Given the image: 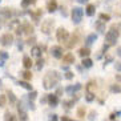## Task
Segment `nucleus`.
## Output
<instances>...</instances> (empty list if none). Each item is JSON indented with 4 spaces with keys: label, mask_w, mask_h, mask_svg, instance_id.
Here are the masks:
<instances>
[{
    "label": "nucleus",
    "mask_w": 121,
    "mask_h": 121,
    "mask_svg": "<svg viewBox=\"0 0 121 121\" xmlns=\"http://www.w3.org/2000/svg\"><path fill=\"white\" fill-rule=\"evenodd\" d=\"M60 75H59V72L56 71H49L44 76L43 78V85L45 89H52L53 86H56V84H59L60 81Z\"/></svg>",
    "instance_id": "obj_1"
},
{
    "label": "nucleus",
    "mask_w": 121,
    "mask_h": 121,
    "mask_svg": "<svg viewBox=\"0 0 121 121\" xmlns=\"http://www.w3.org/2000/svg\"><path fill=\"white\" fill-rule=\"evenodd\" d=\"M53 27H55V20L53 19H47L41 23V32L44 35H49L52 31H53Z\"/></svg>",
    "instance_id": "obj_2"
},
{
    "label": "nucleus",
    "mask_w": 121,
    "mask_h": 121,
    "mask_svg": "<svg viewBox=\"0 0 121 121\" xmlns=\"http://www.w3.org/2000/svg\"><path fill=\"white\" fill-rule=\"evenodd\" d=\"M118 39V31H116V27H112L110 31H108L107 35H105V40H107L109 44H114Z\"/></svg>",
    "instance_id": "obj_3"
},
{
    "label": "nucleus",
    "mask_w": 121,
    "mask_h": 121,
    "mask_svg": "<svg viewBox=\"0 0 121 121\" xmlns=\"http://www.w3.org/2000/svg\"><path fill=\"white\" fill-rule=\"evenodd\" d=\"M82 15H84L82 8L73 7V9H72V22L75 23V24H78L82 20Z\"/></svg>",
    "instance_id": "obj_4"
},
{
    "label": "nucleus",
    "mask_w": 121,
    "mask_h": 121,
    "mask_svg": "<svg viewBox=\"0 0 121 121\" xmlns=\"http://www.w3.org/2000/svg\"><path fill=\"white\" fill-rule=\"evenodd\" d=\"M56 39L57 41H60V43H67L68 39H69V33H68V31L65 28H59L56 31Z\"/></svg>",
    "instance_id": "obj_5"
},
{
    "label": "nucleus",
    "mask_w": 121,
    "mask_h": 121,
    "mask_svg": "<svg viewBox=\"0 0 121 121\" xmlns=\"http://www.w3.org/2000/svg\"><path fill=\"white\" fill-rule=\"evenodd\" d=\"M80 29H77L76 32H73V35L71 36V39L68 40V43H67V47L69 48V49H72L73 47L77 45V43L80 41V32H78Z\"/></svg>",
    "instance_id": "obj_6"
},
{
    "label": "nucleus",
    "mask_w": 121,
    "mask_h": 121,
    "mask_svg": "<svg viewBox=\"0 0 121 121\" xmlns=\"http://www.w3.org/2000/svg\"><path fill=\"white\" fill-rule=\"evenodd\" d=\"M13 43V35L12 33H4L1 37H0V44L3 47H9Z\"/></svg>",
    "instance_id": "obj_7"
},
{
    "label": "nucleus",
    "mask_w": 121,
    "mask_h": 121,
    "mask_svg": "<svg viewBox=\"0 0 121 121\" xmlns=\"http://www.w3.org/2000/svg\"><path fill=\"white\" fill-rule=\"evenodd\" d=\"M51 55L55 57V59H61L63 57V48L60 45H53L51 48Z\"/></svg>",
    "instance_id": "obj_8"
},
{
    "label": "nucleus",
    "mask_w": 121,
    "mask_h": 121,
    "mask_svg": "<svg viewBox=\"0 0 121 121\" xmlns=\"http://www.w3.org/2000/svg\"><path fill=\"white\" fill-rule=\"evenodd\" d=\"M17 112H19V116H20V120H22V121H27L28 116H27V110H25L24 104H23V103H19V105H17Z\"/></svg>",
    "instance_id": "obj_9"
},
{
    "label": "nucleus",
    "mask_w": 121,
    "mask_h": 121,
    "mask_svg": "<svg viewBox=\"0 0 121 121\" xmlns=\"http://www.w3.org/2000/svg\"><path fill=\"white\" fill-rule=\"evenodd\" d=\"M47 100H48V104L51 107H56L59 104V99H57V95L56 93H52V95H48L47 96Z\"/></svg>",
    "instance_id": "obj_10"
},
{
    "label": "nucleus",
    "mask_w": 121,
    "mask_h": 121,
    "mask_svg": "<svg viewBox=\"0 0 121 121\" xmlns=\"http://www.w3.org/2000/svg\"><path fill=\"white\" fill-rule=\"evenodd\" d=\"M12 13H13V11H12L11 8H8V7H4L0 9V16L4 19H9L12 16Z\"/></svg>",
    "instance_id": "obj_11"
},
{
    "label": "nucleus",
    "mask_w": 121,
    "mask_h": 121,
    "mask_svg": "<svg viewBox=\"0 0 121 121\" xmlns=\"http://www.w3.org/2000/svg\"><path fill=\"white\" fill-rule=\"evenodd\" d=\"M47 9L49 13L55 12L57 9V1L56 0H48V3H47Z\"/></svg>",
    "instance_id": "obj_12"
},
{
    "label": "nucleus",
    "mask_w": 121,
    "mask_h": 121,
    "mask_svg": "<svg viewBox=\"0 0 121 121\" xmlns=\"http://www.w3.org/2000/svg\"><path fill=\"white\" fill-rule=\"evenodd\" d=\"M23 33L31 36L33 33V25H31L29 23H25V24L23 25Z\"/></svg>",
    "instance_id": "obj_13"
},
{
    "label": "nucleus",
    "mask_w": 121,
    "mask_h": 121,
    "mask_svg": "<svg viewBox=\"0 0 121 121\" xmlns=\"http://www.w3.org/2000/svg\"><path fill=\"white\" fill-rule=\"evenodd\" d=\"M8 27H9V29H12V31H17V29L22 27V25H20V20H16V19L11 20L9 24H8Z\"/></svg>",
    "instance_id": "obj_14"
},
{
    "label": "nucleus",
    "mask_w": 121,
    "mask_h": 121,
    "mask_svg": "<svg viewBox=\"0 0 121 121\" xmlns=\"http://www.w3.org/2000/svg\"><path fill=\"white\" fill-rule=\"evenodd\" d=\"M63 63H65V64H73L75 63V56L72 53H67L63 56Z\"/></svg>",
    "instance_id": "obj_15"
},
{
    "label": "nucleus",
    "mask_w": 121,
    "mask_h": 121,
    "mask_svg": "<svg viewBox=\"0 0 121 121\" xmlns=\"http://www.w3.org/2000/svg\"><path fill=\"white\" fill-rule=\"evenodd\" d=\"M78 55H80L82 59H86V57L91 55V49H89L88 47H82V48H80V51H78Z\"/></svg>",
    "instance_id": "obj_16"
},
{
    "label": "nucleus",
    "mask_w": 121,
    "mask_h": 121,
    "mask_svg": "<svg viewBox=\"0 0 121 121\" xmlns=\"http://www.w3.org/2000/svg\"><path fill=\"white\" fill-rule=\"evenodd\" d=\"M31 55H32V56H35V57H39V59H40V56H41V48H40L39 45H33L32 49H31Z\"/></svg>",
    "instance_id": "obj_17"
},
{
    "label": "nucleus",
    "mask_w": 121,
    "mask_h": 121,
    "mask_svg": "<svg viewBox=\"0 0 121 121\" xmlns=\"http://www.w3.org/2000/svg\"><path fill=\"white\" fill-rule=\"evenodd\" d=\"M96 40H97V35H96V33H91V35L86 36L85 44H86V45H91V44H93Z\"/></svg>",
    "instance_id": "obj_18"
},
{
    "label": "nucleus",
    "mask_w": 121,
    "mask_h": 121,
    "mask_svg": "<svg viewBox=\"0 0 121 121\" xmlns=\"http://www.w3.org/2000/svg\"><path fill=\"white\" fill-rule=\"evenodd\" d=\"M85 12L88 16H93L95 15V12H96V7H95V4H88L85 8Z\"/></svg>",
    "instance_id": "obj_19"
},
{
    "label": "nucleus",
    "mask_w": 121,
    "mask_h": 121,
    "mask_svg": "<svg viewBox=\"0 0 121 121\" xmlns=\"http://www.w3.org/2000/svg\"><path fill=\"white\" fill-rule=\"evenodd\" d=\"M80 89H81V84H76V85H69V86H67V89H65V91H67L68 93H75V92H77V91H80Z\"/></svg>",
    "instance_id": "obj_20"
},
{
    "label": "nucleus",
    "mask_w": 121,
    "mask_h": 121,
    "mask_svg": "<svg viewBox=\"0 0 121 121\" xmlns=\"http://www.w3.org/2000/svg\"><path fill=\"white\" fill-rule=\"evenodd\" d=\"M23 65H24L27 69H29V68L32 67V60H31V57H29V56H24V57H23Z\"/></svg>",
    "instance_id": "obj_21"
},
{
    "label": "nucleus",
    "mask_w": 121,
    "mask_h": 121,
    "mask_svg": "<svg viewBox=\"0 0 121 121\" xmlns=\"http://www.w3.org/2000/svg\"><path fill=\"white\" fill-rule=\"evenodd\" d=\"M4 121H16V117L12 113H9V110H7L4 113Z\"/></svg>",
    "instance_id": "obj_22"
},
{
    "label": "nucleus",
    "mask_w": 121,
    "mask_h": 121,
    "mask_svg": "<svg viewBox=\"0 0 121 121\" xmlns=\"http://www.w3.org/2000/svg\"><path fill=\"white\" fill-rule=\"evenodd\" d=\"M96 28L99 32H104L105 31V23L101 22V20H99V22H96Z\"/></svg>",
    "instance_id": "obj_23"
},
{
    "label": "nucleus",
    "mask_w": 121,
    "mask_h": 121,
    "mask_svg": "<svg viewBox=\"0 0 121 121\" xmlns=\"http://www.w3.org/2000/svg\"><path fill=\"white\" fill-rule=\"evenodd\" d=\"M41 15H43V12H41V9H36L35 12H31V16H32L33 17V20H36V22H37V20H39V17L40 16H41Z\"/></svg>",
    "instance_id": "obj_24"
},
{
    "label": "nucleus",
    "mask_w": 121,
    "mask_h": 121,
    "mask_svg": "<svg viewBox=\"0 0 121 121\" xmlns=\"http://www.w3.org/2000/svg\"><path fill=\"white\" fill-rule=\"evenodd\" d=\"M37 0H22V7L23 8H28L31 4H35Z\"/></svg>",
    "instance_id": "obj_25"
},
{
    "label": "nucleus",
    "mask_w": 121,
    "mask_h": 121,
    "mask_svg": "<svg viewBox=\"0 0 121 121\" xmlns=\"http://www.w3.org/2000/svg\"><path fill=\"white\" fill-rule=\"evenodd\" d=\"M92 65H93V61L91 59H88V57L86 59H82V67L84 68H91Z\"/></svg>",
    "instance_id": "obj_26"
},
{
    "label": "nucleus",
    "mask_w": 121,
    "mask_h": 121,
    "mask_svg": "<svg viewBox=\"0 0 121 121\" xmlns=\"http://www.w3.org/2000/svg\"><path fill=\"white\" fill-rule=\"evenodd\" d=\"M110 92L112 93H121V86L118 84H113L110 85Z\"/></svg>",
    "instance_id": "obj_27"
},
{
    "label": "nucleus",
    "mask_w": 121,
    "mask_h": 121,
    "mask_svg": "<svg viewBox=\"0 0 121 121\" xmlns=\"http://www.w3.org/2000/svg\"><path fill=\"white\" fill-rule=\"evenodd\" d=\"M95 88H96V82L93 81V80H91V81L86 84V91H88V92H91V93H93L92 89H95Z\"/></svg>",
    "instance_id": "obj_28"
},
{
    "label": "nucleus",
    "mask_w": 121,
    "mask_h": 121,
    "mask_svg": "<svg viewBox=\"0 0 121 121\" xmlns=\"http://www.w3.org/2000/svg\"><path fill=\"white\" fill-rule=\"evenodd\" d=\"M22 76H23V78H24L25 81H28V80H31V78H32V73H31L29 71L22 72Z\"/></svg>",
    "instance_id": "obj_29"
},
{
    "label": "nucleus",
    "mask_w": 121,
    "mask_h": 121,
    "mask_svg": "<svg viewBox=\"0 0 121 121\" xmlns=\"http://www.w3.org/2000/svg\"><path fill=\"white\" fill-rule=\"evenodd\" d=\"M17 84L20 86H23L24 89H27V91H31V89H32V85H31V84H28L27 81H19Z\"/></svg>",
    "instance_id": "obj_30"
},
{
    "label": "nucleus",
    "mask_w": 121,
    "mask_h": 121,
    "mask_svg": "<svg viewBox=\"0 0 121 121\" xmlns=\"http://www.w3.org/2000/svg\"><path fill=\"white\" fill-rule=\"evenodd\" d=\"M100 20H101V22H104V23H107V22H109L110 20V16L108 13H100Z\"/></svg>",
    "instance_id": "obj_31"
},
{
    "label": "nucleus",
    "mask_w": 121,
    "mask_h": 121,
    "mask_svg": "<svg viewBox=\"0 0 121 121\" xmlns=\"http://www.w3.org/2000/svg\"><path fill=\"white\" fill-rule=\"evenodd\" d=\"M7 95H8V97H9V101H11V104H16V103H17V99L15 97V95L11 92V91H8Z\"/></svg>",
    "instance_id": "obj_32"
},
{
    "label": "nucleus",
    "mask_w": 121,
    "mask_h": 121,
    "mask_svg": "<svg viewBox=\"0 0 121 121\" xmlns=\"http://www.w3.org/2000/svg\"><path fill=\"white\" fill-rule=\"evenodd\" d=\"M43 67H44V60L40 57V59H37V61H36V69H37V71H40Z\"/></svg>",
    "instance_id": "obj_33"
},
{
    "label": "nucleus",
    "mask_w": 121,
    "mask_h": 121,
    "mask_svg": "<svg viewBox=\"0 0 121 121\" xmlns=\"http://www.w3.org/2000/svg\"><path fill=\"white\" fill-rule=\"evenodd\" d=\"M0 59H1V60H0V65H3L4 64V60L8 59V53H7V52H4V51H1V52H0Z\"/></svg>",
    "instance_id": "obj_34"
},
{
    "label": "nucleus",
    "mask_w": 121,
    "mask_h": 121,
    "mask_svg": "<svg viewBox=\"0 0 121 121\" xmlns=\"http://www.w3.org/2000/svg\"><path fill=\"white\" fill-rule=\"evenodd\" d=\"M85 100L88 101V103H92L93 100H95V93L86 92V95H85Z\"/></svg>",
    "instance_id": "obj_35"
},
{
    "label": "nucleus",
    "mask_w": 121,
    "mask_h": 121,
    "mask_svg": "<svg viewBox=\"0 0 121 121\" xmlns=\"http://www.w3.org/2000/svg\"><path fill=\"white\" fill-rule=\"evenodd\" d=\"M77 116H78V117H84V116H85V108H84V107H80V108H78V109H77Z\"/></svg>",
    "instance_id": "obj_36"
},
{
    "label": "nucleus",
    "mask_w": 121,
    "mask_h": 121,
    "mask_svg": "<svg viewBox=\"0 0 121 121\" xmlns=\"http://www.w3.org/2000/svg\"><path fill=\"white\" fill-rule=\"evenodd\" d=\"M5 103H7V99H5V96H4V95H0V108L4 107V105H5Z\"/></svg>",
    "instance_id": "obj_37"
},
{
    "label": "nucleus",
    "mask_w": 121,
    "mask_h": 121,
    "mask_svg": "<svg viewBox=\"0 0 121 121\" xmlns=\"http://www.w3.org/2000/svg\"><path fill=\"white\" fill-rule=\"evenodd\" d=\"M36 96H37V92L36 91H32V92H29V95H28V97H29V100L32 101V100H35L36 99Z\"/></svg>",
    "instance_id": "obj_38"
},
{
    "label": "nucleus",
    "mask_w": 121,
    "mask_h": 121,
    "mask_svg": "<svg viewBox=\"0 0 121 121\" xmlns=\"http://www.w3.org/2000/svg\"><path fill=\"white\" fill-rule=\"evenodd\" d=\"M96 116H97V113L95 112V110H92V112H91V114H89V120L93 121L95 118H96Z\"/></svg>",
    "instance_id": "obj_39"
},
{
    "label": "nucleus",
    "mask_w": 121,
    "mask_h": 121,
    "mask_svg": "<svg viewBox=\"0 0 121 121\" xmlns=\"http://www.w3.org/2000/svg\"><path fill=\"white\" fill-rule=\"evenodd\" d=\"M65 108H71L73 104H75V100H71V101H65Z\"/></svg>",
    "instance_id": "obj_40"
},
{
    "label": "nucleus",
    "mask_w": 121,
    "mask_h": 121,
    "mask_svg": "<svg viewBox=\"0 0 121 121\" xmlns=\"http://www.w3.org/2000/svg\"><path fill=\"white\" fill-rule=\"evenodd\" d=\"M65 78H68V80H71V78H73V72L68 71L67 73H65Z\"/></svg>",
    "instance_id": "obj_41"
},
{
    "label": "nucleus",
    "mask_w": 121,
    "mask_h": 121,
    "mask_svg": "<svg viewBox=\"0 0 121 121\" xmlns=\"http://www.w3.org/2000/svg\"><path fill=\"white\" fill-rule=\"evenodd\" d=\"M113 60V59H112V56H108L107 59H105V63H104V67H105V65H108L110 63V61Z\"/></svg>",
    "instance_id": "obj_42"
},
{
    "label": "nucleus",
    "mask_w": 121,
    "mask_h": 121,
    "mask_svg": "<svg viewBox=\"0 0 121 121\" xmlns=\"http://www.w3.org/2000/svg\"><path fill=\"white\" fill-rule=\"evenodd\" d=\"M116 71L121 72V61H117V63H116Z\"/></svg>",
    "instance_id": "obj_43"
},
{
    "label": "nucleus",
    "mask_w": 121,
    "mask_h": 121,
    "mask_svg": "<svg viewBox=\"0 0 121 121\" xmlns=\"http://www.w3.org/2000/svg\"><path fill=\"white\" fill-rule=\"evenodd\" d=\"M49 121H57V114H51V116H49Z\"/></svg>",
    "instance_id": "obj_44"
},
{
    "label": "nucleus",
    "mask_w": 121,
    "mask_h": 121,
    "mask_svg": "<svg viewBox=\"0 0 121 121\" xmlns=\"http://www.w3.org/2000/svg\"><path fill=\"white\" fill-rule=\"evenodd\" d=\"M33 43H35V37H29V39L27 40V44H29V45L33 44Z\"/></svg>",
    "instance_id": "obj_45"
},
{
    "label": "nucleus",
    "mask_w": 121,
    "mask_h": 121,
    "mask_svg": "<svg viewBox=\"0 0 121 121\" xmlns=\"http://www.w3.org/2000/svg\"><path fill=\"white\" fill-rule=\"evenodd\" d=\"M116 116H117V113H112L109 117H110V120H114V118H116Z\"/></svg>",
    "instance_id": "obj_46"
},
{
    "label": "nucleus",
    "mask_w": 121,
    "mask_h": 121,
    "mask_svg": "<svg viewBox=\"0 0 121 121\" xmlns=\"http://www.w3.org/2000/svg\"><path fill=\"white\" fill-rule=\"evenodd\" d=\"M108 49H109V45H108V44H107V45H104V47H103V51H104V53H105V51H108Z\"/></svg>",
    "instance_id": "obj_47"
},
{
    "label": "nucleus",
    "mask_w": 121,
    "mask_h": 121,
    "mask_svg": "<svg viewBox=\"0 0 121 121\" xmlns=\"http://www.w3.org/2000/svg\"><path fill=\"white\" fill-rule=\"evenodd\" d=\"M61 121H72V120H69V118H68L67 116H63V118H61Z\"/></svg>",
    "instance_id": "obj_48"
},
{
    "label": "nucleus",
    "mask_w": 121,
    "mask_h": 121,
    "mask_svg": "<svg viewBox=\"0 0 121 121\" xmlns=\"http://www.w3.org/2000/svg\"><path fill=\"white\" fill-rule=\"evenodd\" d=\"M61 92H63V89H61V88H59V89H57V92H56V95L59 96V95H61Z\"/></svg>",
    "instance_id": "obj_49"
},
{
    "label": "nucleus",
    "mask_w": 121,
    "mask_h": 121,
    "mask_svg": "<svg viewBox=\"0 0 121 121\" xmlns=\"http://www.w3.org/2000/svg\"><path fill=\"white\" fill-rule=\"evenodd\" d=\"M117 55L121 57V47H118V48H117Z\"/></svg>",
    "instance_id": "obj_50"
},
{
    "label": "nucleus",
    "mask_w": 121,
    "mask_h": 121,
    "mask_svg": "<svg viewBox=\"0 0 121 121\" xmlns=\"http://www.w3.org/2000/svg\"><path fill=\"white\" fill-rule=\"evenodd\" d=\"M78 3H81V4H84V3H88V0H77Z\"/></svg>",
    "instance_id": "obj_51"
},
{
    "label": "nucleus",
    "mask_w": 121,
    "mask_h": 121,
    "mask_svg": "<svg viewBox=\"0 0 121 121\" xmlns=\"http://www.w3.org/2000/svg\"><path fill=\"white\" fill-rule=\"evenodd\" d=\"M1 25H3V22H0V28H1Z\"/></svg>",
    "instance_id": "obj_52"
}]
</instances>
